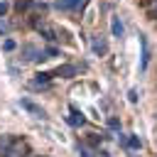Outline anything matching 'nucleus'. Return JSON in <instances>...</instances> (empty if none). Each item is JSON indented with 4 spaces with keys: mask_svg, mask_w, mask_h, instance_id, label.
Masks as SVG:
<instances>
[{
    "mask_svg": "<svg viewBox=\"0 0 157 157\" xmlns=\"http://www.w3.org/2000/svg\"><path fill=\"white\" fill-rule=\"evenodd\" d=\"M25 152H27V145H25L22 140H12V145L7 147V152H5L2 157H27Z\"/></svg>",
    "mask_w": 157,
    "mask_h": 157,
    "instance_id": "obj_1",
    "label": "nucleus"
},
{
    "mask_svg": "<svg viewBox=\"0 0 157 157\" xmlns=\"http://www.w3.org/2000/svg\"><path fill=\"white\" fill-rule=\"evenodd\" d=\"M20 105H22L25 110H29V113H32L34 118H44V110H42L39 105H34L32 101H27V98H22V101H20Z\"/></svg>",
    "mask_w": 157,
    "mask_h": 157,
    "instance_id": "obj_2",
    "label": "nucleus"
},
{
    "mask_svg": "<svg viewBox=\"0 0 157 157\" xmlns=\"http://www.w3.org/2000/svg\"><path fill=\"white\" fill-rule=\"evenodd\" d=\"M83 2L86 0H59L56 7H61V10H78V7H83Z\"/></svg>",
    "mask_w": 157,
    "mask_h": 157,
    "instance_id": "obj_3",
    "label": "nucleus"
},
{
    "mask_svg": "<svg viewBox=\"0 0 157 157\" xmlns=\"http://www.w3.org/2000/svg\"><path fill=\"white\" fill-rule=\"evenodd\" d=\"M140 44H142V61H140V71L147 69V61H150V49H147V39L140 34Z\"/></svg>",
    "mask_w": 157,
    "mask_h": 157,
    "instance_id": "obj_4",
    "label": "nucleus"
},
{
    "mask_svg": "<svg viewBox=\"0 0 157 157\" xmlns=\"http://www.w3.org/2000/svg\"><path fill=\"white\" fill-rule=\"evenodd\" d=\"M110 32H113V37H123V22H120V17H113L110 20Z\"/></svg>",
    "mask_w": 157,
    "mask_h": 157,
    "instance_id": "obj_5",
    "label": "nucleus"
},
{
    "mask_svg": "<svg viewBox=\"0 0 157 157\" xmlns=\"http://www.w3.org/2000/svg\"><path fill=\"white\" fill-rule=\"evenodd\" d=\"M10 145H12V137H10V135H0V157L7 152Z\"/></svg>",
    "mask_w": 157,
    "mask_h": 157,
    "instance_id": "obj_6",
    "label": "nucleus"
},
{
    "mask_svg": "<svg viewBox=\"0 0 157 157\" xmlns=\"http://www.w3.org/2000/svg\"><path fill=\"white\" fill-rule=\"evenodd\" d=\"M56 74H59V76H66V78H71V76L76 74V66H59V69H56Z\"/></svg>",
    "mask_w": 157,
    "mask_h": 157,
    "instance_id": "obj_7",
    "label": "nucleus"
},
{
    "mask_svg": "<svg viewBox=\"0 0 157 157\" xmlns=\"http://www.w3.org/2000/svg\"><path fill=\"white\" fill-rule=\"evenodd\" d=\"M105 49H108V47H105L103 39H93V52H96V54H105Z\"/></svg>",
    "mask_w": 157,
    "mask_h": 157,
    "instance_id": "obj_8",
    "label": "nucleus"
},
{
    "mask_svg": "<svg viewBox=\"0 0 157 157\" xmlns=\"http://www.w3.org/2000/svg\"><path fill=\"white\" fill-rule=\"evenodd\" d=\"M69 123H71V125H83V115H81L78 110H71V118H69Z\"/></svg>",
    "mask_w": 157,
    "mask_h": 157,
    "instance_id": "obj_9",
    "label": "nucleus"
},
{
    "mask_svg": "<svg viewBox=\"0 0 157 157\" xmlns=\"http://www.w3.org/2000/svg\"><path fill=\"white\" fill-rule=\"evenodd\" d=\"M125 145H128L130 150H140V140H137V137H128V142H125Z\"/></svg>",
    "mask_w": 157,
    "mask_h": 157,
    "instance_id": "obj_10",
    "label": "nucleus"
},
{
    "mask_svg": "<svg viewBox=\"0 0 157 157\" xmlns=\"http://www.w3.org/2000/svg\"><path fill=\"white\" fill-rule=\"evenodd\" d=\"M78 157H93V155L88 152V147H83V145H78Z\"/></svg>",
    "mask_w": 157,
    "mask_h": 157,
    "instance_id": "obj_11",
    "label": "nucleus"
},
{
    "mask_svg": "<svg viewBox=\"0 0 157 157\" xmlns=\"http://www.w3.org/2000/svg\"><path fill=\"white\" fill-rule=\"evenodd\" d=\"M56 54H59V52H56V49H54V47H49V49H47V52H44V54H42V56H44V59H47V56H56Z\"/></svg>",
    "mask_w": 157,
    "mask_h": 157,
    "instance_id": "obj_12",
    "label": "nucleus"
},
{
    "mask_svg": "<svg viewBox=\"0 0 157 157\" xmlns=\"http://www.w3.org/2000/svg\"><path fill=\"white\" fill-rule=\"evenodd\" d=\"M108 125H110V128H115V130H118V128H120V123H118V120H115V118H108Z\"/></svg>",
    "mask_w": 157,
    "mask_h": 157,
    "instance_id": "obj_13",
    "label": "nucleus"
},
{
    "mask_svg": "<svg viewBox=\"0 0 157 157\" xmlns=\"http://www.w3.org/2000/svg\"><path fill=\"white\" fill-rule=\"evenodd\" d=\"M2 47H5V49H7V52H10V49H15V42H12V39H7V42H5V44H2Z\"/></svg>",
    "mask_w": 157,
    "mask_h": 157,
    "instance_id": "obj_14",
    "label": "nucleus"
},
{
    "mask_svg": "<svg viewBox=\"0 0 157 157\" xmlns=\"http://www.w3.org/2000/svg\"><path fill=\"white\" fill-rule=\"evenodd\" d=\"M5 32H7V25H5V22H0V34H5Z\"/></svg>",
    "mask_w": 157,
    "mask_h": 157,
    "instance_id": "obj_15",
    "label": "nucleus"
},
{
    "mask_svg": "<svg viewBox=\"0 0 157 157\" xmlns=\"http://www.w3.org/2000/svg\"><path fill=\"white\" fill-rule=\"evenodd\" d=\"M5 10H7V5H5V2H0V15H5Z\"/></svg>",
    "mask_w": 157,
    "mask_h": 157,
    "instance_id": "obj_16",
    "label": "nucleus"
},
{
    "mask_svg": "<svg viewBox=\"0 0 157 157\" xmlns=\"http://www.w3.org/2000/svg\"><path fill=\"white\" fill-rule=\"evenodd\" d=\"M155 17H157V5H155Z\"/></svg>",
    "mask_w": 157,
    "mask_h": 157,
    "instance_id": "obj_17",
    "label": "nucleus"
}]
</instances>
